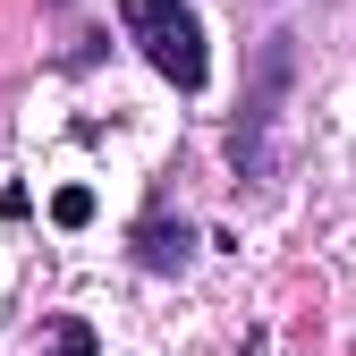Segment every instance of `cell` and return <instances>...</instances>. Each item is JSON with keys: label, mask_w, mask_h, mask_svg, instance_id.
Returning <instances> with one entry per match:
<instances>
[{"label": "cell", "mask_w": 356, "mask_h": 356, "mask_svg": "<svg viewBox=\"0 0 356 356\" xmlns=\"http://www.w3.org/2000/svg\"><path fill=\"white\" fill-rule=\"evenodd\" d=\"M119 26L153 60V76H170L178 94H204L212 51H204V17L187 9V0H119Z\"/></svg>", "instance_id": "1"}, {"label": "cell", "mask_w": 356, "mask_h": 356, "mask_svg": "<svg viewBox=\"0 0 356 356\" xmlns=\"http://www.w3.org/2000/svg\"><path fill=\"white\" fill-rule=\"evenodd\" d=\"M280 76H289V34H272L263 42V68H254V94H246V111H238V127H229V170L238 178H263L272 170V119H280Z\"/></svg>", "instance_id": "2"}, {"label": "cell", "mask_w": 356, "mask_h": 356, "mask_svg": "<svg viewBox=\"0 0 356 356\" xmlns=\"http://www.w3.org/2000/svg\"><path fill=\"white\" fill-rule=\"evenodd\" d=\"M187 254H195V229H187V220H170V212L136 220V263H145V272H178Z\"/></svg>", "instance_id": "3"}, {"label": "cell", "mask_w": 356, "mask_h": 356, "mask_svg": "<svg viewBox=\"0 0 356 356\" xmlns=\"http://www.w3.org/2000/svg\"><path fill=\"white\" fill-rule=\"evenodd\" d=\"M51 220H60V229H85V220H94V187H60L51 195Z\"/></svg>", "instance_id": "4"}, {"label": "cell", "mask_w": 356, "mask_h": 356, "mask_svg": "<svg viewBox=\"0 0 356 356\" xmlns=\"http://www.w3.org/2000/svg\"><path fill=\"white\" fill-rule=\"evenodd\" d=\"M51 348H60V356H94V331H85V323H60Z\"/></svg>", "instance_id": "5"}, {"label": "cell", "mask_w": 356, "mask_h": 356, "mask_svg": "<svg viewBox=\"0 0 356 356\" xmlns=\"http://www.w3.org/2000/svg\"><path fill=\"white\" fill-rule=\"evenodd\" d=\"M51 9H68V0H51Z\"/></svg>", "instance_id": "6"}]
</instances>
